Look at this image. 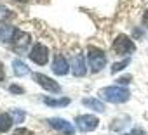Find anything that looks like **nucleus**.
Segmentation results:
<instances>
[{
    "label": "nucleus",
    "mask_w": 148,
    "mask_h": 135,
    "mask_svg": "<svg viewBox=\"0 0 148 135\" xmlns=\"http://www.w3.org/2000/svg\"><path fill=\"white\" fill-rule=\"evenodd\" d=\"M99 95H101L105 101H108V102H113V104L125 102V101H129V97H131L129 90H127V88H124V87H120V85L105 87V88H101Z\"/></svg>",
    "instance_id": "obj_1"
},
{
    "label": "nucleus",
    "mask_w": 148,
    "mask_h": 135,
    "mask_svg": "<svg viewBox=\"0 0 148 135\" xmlns=\"http://www.w3.org/2000/svg\"><path fill=\"white\" fill-rule=\"evenodd\" d=\"M87 57H89V68H91L92 73L101 71L105 68V64H106V54L98 47H89Z\"/></svg>",
    "instance_id": "obj_2"
},
{
    "label": "nucleus",
    "mask_w": 148,
    "mask_h": 135,
    "mask_svg": "<svg viewBox=\"0 0 148 135\" xmlns=\"http://www.w3.org/2000/svg\"><path fill=\"white\" fill-rule=\"evenodd\" d=\"M134 50H136V45H134V42L129 36L119 35L115 38V42H113V52H117V54H131Z\"/></svg>",
    "instance_id": "obj_3"
},
{
    "label": "nucleus",
    "mask_w": 148,
    "mask_h": 135,
    "mask_svg": "<svg viewBox=\"0 0 148 135\" xmlns=\"http://www.w3.org/2000/svg\"><path fill=\"white\" fill-rule=\"evenodd\" d=\"M30 59L33 62L40 64V66L47 64V61H49V49L45 45H42V43H35L33 49L30 50Z\"/></svg>",
    "instance_id": "obj_4"
},
{
    "label": "nucleus",
    "mask_w": 148,
    "mask_h": 135,
    "mask_svg": "<svg viewBox=\"0 0 148 135\" xmlns=\"http://www.w3.org/2000/svg\"><path fill=\"white\" fill-rule=\"evenodd\" d=\"M75 125L82 132H91V130H94L99 125V119L96 116H92V114H82V116H79L75 119Z\"/></svg>",
    "instance_id": "obj_5"
},
{
    "label": "nucleus",
    "mask_w": 148,
    "mask_h": 135,
    "mask_svg": "<svg viewBox=\"0 0 148 135\" xmlns=\"http://www.w3.org/2000/svg\"><path fill=\"white\" fill-rule=\"evenodd\" d=\"M35 82L37 83H40L42 85V88H45V90H49V92H59L61 90V87L54 82V80H51V78H47L45 75H42V73H35Z\"/></svg>",
    "instance_id": "obj_6"
},
{
    "label": "nucleus",
    "mask_w": 148,
    "mask_h": 135,
    "mask_svg": "<svg viewBox=\"0 0 148 135\" xmlns=\"http://www.w3.org/2000/svg\"><path fill=\"white\" fill-rule=\"evenodd\" d=\"M68 70H70V64H68V61L63 57V55H56L54 57V61H52V71L56 73V75H66L68 73Z\"/></svg>",
    "instance_id": "obj_7"
},
{
    "label": "nucleus",
    "mask_w": 148,
    "mask_h": 135,
    "mask_svg": "<svg viewBox=\"0 0 148 135\" xmlns=\"http://www.w3.org/2000/svg\"><path fill=\"white\" fill-rule=\"evenodd\" d=\"M28 43H30V36H28L26 33H21L19 30H16V33H14V38H12L11 45H12L18 52H21Z\"/></svg>",
    "instance_id": "obj_8"
},
{
    "label": "nucleus",
    "mask_w": 148,
    "mask_h": 135,
    "mask_svg": "<svg viewBox=\"0 0 148 135\" xmlns=\"http://www.w3.org/2000/svg\"><path fill=\"white\" fill-rule=\"evenodd\" d=\"M71 66H73V75H75V76H84L86 75V61H84V57L80 54L75 55Z\"/></svg>",
    "instance_id": "obj_9"
},
{
    "label": "nucleus",
    "mask_w": 148,
    "mask_h": 135,
    "mask_svg": "<svg viewBox=\"0 0 148 135\" xmlns=\"http://www.w3.org/2000/svg\"><path fill=\"white\" fill-rule=\"evenodd\" d=\"M49 125H51L52 128H56V130H59V132H66V133H71V130H73L68 121L59 119V118H51V119H49Z\"/></svg>",
    "instance_id": "obj_10"
},
{
    "label": "nucleus",
    "mask_w": 148,
    "mask_h": 135,
    "mask_svg": "<svg viewBox=\"0 0 148 135\" xmlns=\"http://www.w3.org/2000/svg\"><path fill=\"white\" fill-rule=\"evenodd\" d=\"M82 104H84L86 107H89V109L96 111V113H105V106H103V102H101V101H98V99L86 97V99L82 101Z\"/></svg>",
    "instance_id": "obj_11"
},
{
    "label": "nucleus",
    "mask_w": 148,
    "mask_h": 135,
    "mask_svg": "<svg viewBox=\"0 0 148 135\" xmlns=\"http://www.w3.org/2000/svg\"><path fill=\"white\" fill-rule=\"evenodd\" d=\"M12 70H14L16 76H26V75H30V68H28L21 59H14V62H12Z\"/></svg>",
    "instance_id": "obj_12"
},
{
    "label": "nucleus",
    "mask_w": 148,
    "mask_h": 135,
    "mask_svg": "<svg viewBox=\"0 0 148 135\" xmlns=\"http://www.w3.org/2000/svg\"><path fill=\"white\" fill-rule=\"evenodd\" d=\"M14 33H16V28L12 26H2L0 28V42H5V43H11L12 38H14Z\"/></svg>",
    "instance_id": "obj_13"
},
{
    "label": "nucleus",
    "mask_w": 148,
    "mask_h": 135,
    "mask_svg": "<svg viewBox=\"0 0 148 135\" xmlns=\"http://www.w3.org/2000/svg\"><path fill=\"white\" fill-rule=\"evenodd\" d=\"M14 118L9 113H0V132H9V128L12 126Z\"/></svg>",
    "instance_id": "obj_14"
},
{
    "label": "nucleus",
    "mask_w": 148,
    "mask_h": 135,
    "mask_svg": "<svg viewBox=\"0 0 148 135\" xmlns=\"http://www.w3.org/2000/svg\"><path fill=\"white\" fill-rule=\"evenodd\" d=\"M44 102L51 107H63V106H68L70 104V99L68 97H61V99H51V97H44Z\"/></svg>",
    "instance_id": "obj_15"
},
{
    "label": "nucleus",
    "mask_w": 148,
    "mask_h": 135,
    "mask_svg": "<svg viewBox=\"0 0 148 135\" xmlns=\"http://www.w3.org/2000/svg\"><path fill=\"white\" fill-rule=\"evenodd\" d=\"M127 64H131V59H129V57H127V59H124L122 62H115V64L112 66V73H117V71L124 70V68H125Z\"/></svg>",
    "instance_id": "obj_16"
},
{
    "label": "nucleus",
    "mask_w": 148,
    "mask_h": 135,
    "mask_svg": "<svg viewBox=\"0 0 148 135\" xmlns=\"http://www.w3.org/2000/svg\"><path fill=\"white\" fill-rule=\"evenodd\" d=\"M12 135H35L33 132H30V130H26V128H18Z\"/></svg>",
    "instance_id": "obj_17"
},
{
    "label": "nucleus",
    "mask_w": 148,
    "mask_h": 135,
    "mask_svg": "<svg viewBox=\"0 0 148 135\" xmlns=\"http://www.w3.org/2000/svg\"><path fill=\"white\" fill-rule=\"evenodd\" d=\"M9 90H11L12 94H16V95H19V94H23V92H25L19 85H11V87H9Z\"/></svg>",
    "instance_id": "obj_18"
},
{
    "label": "nucleus",
    "mask_w": 148,
    "mask_h": 135,
    "mask_svg": "<svg viewBox=\"0 0 148 135\" xmlns=\"http://www.w3.org/2000/svg\"><path fill=\"white\" fill-rule=\"evenodd\" d=\"M12 114H14V121H23V118H25V113L19 111V109H16Z\"/></svg>",
    "instance_id": "obj_19"
},
{
    "label": "nucleus",
    "mask_w": 148,
    "mask_h": 135,
    "mask_svg": "<svg viewBox=\"0 0 148 135\" xmlns=\"http://www.w3.org/2000/svg\"><path fill=\"white\" fill-rule=\"evenodd\" d=\"M124 135H145V132H143L141 128H136V130H132V132H129V133H124Z\"/></svg>",
    "instance_id": "obj_20"
},
{
    "label": "nucleus",
    "mask_w": 148,
    "mask_h": 135,
    "mask_svg": "<svg viewBox=\"0 0 148 135\" xmlns=\"http://www.w3.org/2000/svg\"><path fill=\"white\" fill-rule=\"evenodd\" d=\"M4 78H5V73H4V64L0 62V82H4Z\"/></svg>",
    "instance_id": "obj_21"
},
{
    "label": "nucleus",
    "mask_w": 148,
    "mask_h": 135,
    "mask_svg": "<svg viewBox=\"0 0 148 135\" xmlns=\"http://www.w3.org/2000/svg\"><path fill=\"white\" fill-rule=\"evenodd\" d=\"M131 82V76H122V78H119V83H129Z\"/></svg>",
    "instance_id": "obj_22"
},
{
    "label": "nucleus",
    "mask_w": 148,
    "mask_h": 135,
    "mask_svg": "<svg viewBox=\"0 0 148 135\" xmlns=\"http://www.w3.org/2000/svg\"><path fill=\"white\" fill-rule=\"evenodd\" d=\"M143 21H145V24L148 26V9L145 11V14H143Z\"/></svg>",
    "instance_id": "obj_23"
},
{
    "label": "nucleus",
    "mask_w": 148,
    "mask_h": 135,
    "mask_svg": "<svg viewBox=\"0 0 148 135\" xmlns=\"http://www.w3.org/2000/svg\"><path fill=\"white\" fill-rule=\"evenodd\" d=\"M66 135H71V133H66Z\"/></svg>",
    "instance_id": "obj_24"
}]
</instances>
